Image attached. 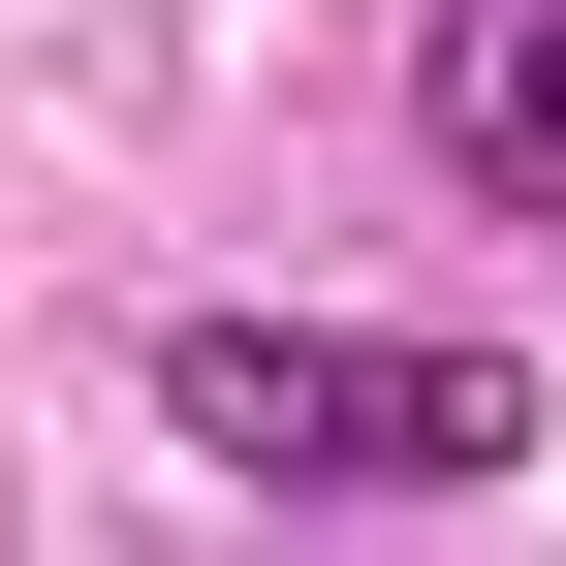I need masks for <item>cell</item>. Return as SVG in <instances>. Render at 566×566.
Segmentation results:
<instances>
[{
  "mask_svg": "<svg viewBox=\"0 0 566 566\" xmlns=\"http://www.w3.org/2000/svg\"><path fill=\"white\" fill-rule=\"evenodd\" d=\"M158 441L283 472V504H441V472H535L504 346H378V315H158Z\"/></svg>",
  "mask_w": 566,
  "mask_h": 566,
  "instance_id": "6da1fadb",
  "label": "cell"
},
{
  "mask_svg": "<svg viewBox=\"0 0 566 566\" xmlns=\"http://www.w3.org/2000/svg\"><path fill=\"white\" fill-rule=\"evenodd\" d=\"M409 158L566 252V0H441V32H409Z\"/></svg>",
  "mask_w": 566,
  "mask_h": 566,
  "instance_id": "7a4b0ae2",
  "label": "cell"
}]
</instances>
